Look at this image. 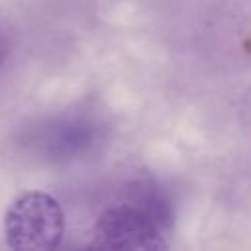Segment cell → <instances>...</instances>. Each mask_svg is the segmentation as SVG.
<instances>
[{
  "label": "cell",
  "instance_id": "cell-1",
  "mask_svg": "<svg viewBox=\"0 0 251 251\" xmlns=\"http://www.w3.org/2000/svg\"><path fill=\"white\" fill-rule=\"evenodd\" d=\"M65 216L61 204L47 192L29 190L18 196L4 218L6 243L20 251H43L61 243Z\"/></svg>",
  "mask_w": 251,
  "mask_h": 251
},
{
  "label": "cell",
  "instance_id": "cell-2",
  "mask_svg": "<svg viewBox=\"0 0 251 251\" xmlns=\"http://www.w3.org/2000/svg\"><path fill=\"white\" fill-rule=\"evenodd\" d=\"M94 243L106 249H163L167 243L155 216L139 204H118L100 214Z\"/></svg>",
  "mask_w": 251,
  "mask_h": 251
}]
</instances>
